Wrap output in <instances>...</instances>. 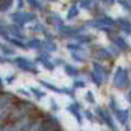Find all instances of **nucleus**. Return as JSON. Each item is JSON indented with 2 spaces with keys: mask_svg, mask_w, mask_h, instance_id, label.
Returning <instances> with one entry per match:
<instances>
[{
  "mask_svg": "<svg viewBox=\"0 0 131 131\" xmlns=\"http://www.w3.org/2000/svg\"><path fill=\"white\" fill-rule=\"evenodd\" d=\"M113 83L118 89L126 88L128 85V70L125 67H118L113 75Z\"/></svg>",
  "mask_w": 131,
  "mask_h": 131,
  "instance_id": "nucleus-1",
  "label": "nucleus"
},
{
  "mask_svg": "<svg viewBox=\"0 0 131 131\" xmlns=\"http://www.w3.org/2000/svg\"><path fill=\"white\" fill-rule=\"evenodd\" d=\"M10 20L13 21V24L18 28H23L25 24H29L31 21L36 20L34 13H25V12H15L10 15Z\"/></svg>",
  "mask_w": 131,
  "mask_h": 131,
  "instance_id": "nucleus-2",
  "label": "nucleus"
},
{
  "mask_svg": "<svg viewBox=\"0 0 131 131\" xmlns=\"http://www.w3.org/2000/svg\"><path fill=\"white\" fill-rule=\"evenodd\" d=\"M15 63L17 64V67L23 71H28V72H37L36 64L33 63L31 60L24 58V57H17L15 58Z\"/></svg>",
  "mask_w": 131,
  "mask_h": 131,
  "instance_id": "nucleus-3",
  "label": "nucleus"
},
{
  "mask_svg": "<svg viewBox=\"0 0 131 131\" xmlns=\"http://www.w3.org/2000/svg\"><path fill=\"white\" fill-rule=\"evenodd\" d=\"M41 84H42L43 86H46L47 89H50V91H52V92H55V93H68V94L73 96V92H72V91L63 89V88H58V86H55V85L51 84V83H47V81H41Z\"/></svg>",
  "mask_w": 131,
  "mask_h": 131,
  "instance_id": "nucleus-4",
  "label": "nucleus"
},
{
  "mask_svg": "<svg viewBox=\"0 0 131 131\" xmlns=\"http://www.w3.org/2000/svg\"><path fill=\"white\" fill-rule=\"evenodd\" d=\"M93 72H94L96 75L100 76L102 81H105V80L107 79V72L105 71V68L102 67V66H101L100 63H97V62L93 63Z\"/></svg>",
  "mask_w": 131,
  "mask_h": 131,
  "instance_id": "nucleus-5",
  "label": "nucleus"
},
{
  "mask_svg": "<svg viewBox=\"0 0 131 131\" xmlns=\"http://www.w3.org/2000/svg\"><path fill=\"white\" fill-rule=\"evenodd\" d=\"M114 46L117 47V50H121V51H126L128 49L127 42L122 37H114Z\"/></svg>",
  "mask_w": 131,
  "mask_h": 131,
  "instance_id": "nucleus-6",
  "label": "nucleus"
},
{
  "mask_svg": "<svg viewBox=\"0 0 131 131\" xmlns=\"http://www.w3.org/2000/svg\"><path fill=\"white\" fill-rule=\"evenodd\" d=\"M68 112H71L76 118H78V122L81 123L83 117H81V114H80V106H79L78 104H71V105H68Z\"/></svg>",
  "mask_w": 131,
  "mask_h": 131,
  "instance_id": "nucleus-7",
  "label": "nucleus"
},
{
  "mask_svg": "<svg viewBox=\"0 0 131 131\" xmlns=\"http://www.w3.org/2000/svg\"><path fill=\"white\" fill-rule=\"evenodd\" d=\"M118 25H119V29H121L122 33H125L126 36L130 34V23L126 18H119L118 20Z\"/></svg>",
  "mask_w": 131,
  "mask_h": 131,
  "instance_id": "nucleus-8",
  "label": "nucleus"
},
{
  "mask_svg": "<svg viewBox=\"0 0 131 131\" xmlns=\"http://www.w3.org/2000/svg\"><path fill=\"white\" fill-rule=\"evenodd\" d=\"M93 55L98 59H109L110 58V54L107 52V49H97L94 52H93Z\"/></svg>",
  "mask_w": 131,
  "mask_h": 131,
  "instance_id": "nucleus-9",
  "label": "nucleus"
},
{
  "mask_svg": "<svg viewBox=\"0 0 131 131\" xmlns=\"http://www.w3.org/2000/svg\"><path fill=\"white\" fill-rule=\"evenodd\" d=\"M64 71L67 75H70L71 78H76V76L79 75V70L72 64H64Z\"/></svg>",
  "mask_w": 131,
  "mask_h": 131,
  "instance_id": "nucleus-10",
  "label": "nucleus"
},
{
  "mask_svg": "<svg viewBox=\"0 0 131 131\" xmlns=\"http://www.w3.org/2000/svg\"><path fill=\"white\" fill-rule=\"evenodd\" d=\"M98 113H100V115L102 117V119H104V122L105 123H107L110 127H113L114 128V125H113V121H112V118H110V115H109V113L106 112V110H104V109H98Z\"/></svg>",
  "mask_w": 131,
  "mask_h": 131,
  "instance_id": "nucleus-11",
  "label": "nucleus"
},
{
  "mask_svg": "<svg viewBox=\"0 0 131 131\" xmlns=\"http://www.w3.org/2000/svg\"><path fill=\"white\" fill-rule=\"evenodd\" d=\"M26 47H29V49H41L42 47V41L38 39V38H31V39L28 41Z\"/></svg>",
  "mask_w": 131,
  "mask_h": 131,
  "instance_id": "nucleus-12",
  "label": "nucleus"
},
{
  "mask_svg": "<svg viewBox=\"0 0 131 131\" xmlns=\"http://www.w3.org/2000/svg\"><path fill=\"white\" fill-rule=\"evenodd\" d=\"M115 115L118 118V121L121 123H125L127 119H128V110H117Z\"/></svg>",
  "mask_w": 131,
  "mask_h": 131,
  "instance_id": "nucleus-13",
  "label": "nucleus"
},
{
  "mask_svg": "<svg viewBox=\"0 0 131 131\" xmlns=\"http://www.w3.org/2000/svg\"><path fill=\"white\" fill-rule=\"evenodd\" d=\"M78 15H79V7H78V5L70 7L68 12H67V18H68V20H72V18H75Z\"/></svg>",
  "mask_w": 131,
  "mask_h": 131,
  "instance_id": "nucleus-14",
  "label": "nucleus"
},
{
  "mask_svg": "<svg viewBox=\"0 0 131 131\" xmlns=\"http://www.w3.org/2000/svg\"><path fill=\"white\" fill-rule=\"evenodd\" d=\"M42 47L45 49L46 51H49V52H51V51H55V50H57L55 43H54L51 39H50V41H46V42H42Z\"/></svg>",
  "mask_w": 131,
  "mask_h": 131,
  "instance_id": "nucleus-15",
  "label": "nucleus"
},
{
  "mask_svg": "<svg viewBox=\"0 0 131 131\" xmlns=\"http://www.w3.org/2000/svg\"><path fill=\"white\" fill-rule=\"evenodd\" d=\"M12 0H2L0 2V12H7L12 7Z\"/></svg>",
  "mask_w": 131,
  "mask_h": 131,
  "instance_id": "nucleus-16",
  "label": "nucleus"
},
{
  "mask_svg": "<svg viewBox=\"0 0 131 131\" xmlns=\"http://www.w3.org/2000/svg\"><path fill=\"white\" fill-rule=\"evenodd\" d=\"M72 58L78 62H85L86 60V54L85 51H79V52H72Z\"/></svg>",
  "mask_w": 131,
  "mask_h": 131,
  "instance_id": "nucleus-17",
  "label": "nucleus"
},
{
  "mask_svg": "<svg viewBox=\"0 0 131 131\" xmlns=\"http://www.w3.org/2000/svg\"><path fill=\"white\" fill-rule=\"evenodd\" d=\"M67 49L71 50L72 52H79V51H85L84 47L80 45V43H68L67 45Z\"/></svg>",
  "mask_w": 131,
  "mask_h": 131,
  "instance_id": "nucleus-18",
  "label": "nucleus"
},
{
  "mask_svg": "<svg viewBox=\"0 0 131 131\" xmlns=\"http://www.w3.org/2000/svg\"><path fill=\"white\" fill-rule=\"evenodd\" d=\"M91 39H92V37L91 36H88V34H78L76 36V41H78L80 45H83V43H88V42H91Z\"/></svg>",
  "mask_w": 131,
  "mask_h": 131,
  "instance_id": "nucleus-19",
  "label": "nucleus"
},
{
  "mask_svg": "<svg viewBox=\"0 0 131 131\" xmlns=\"http://www.w3.org/2000/svg\"><path fill=\"white\" fill-rule=\"evenodd\" d=\"M93 3H94V0H79L80 8L83 9H91L93 7Z\"/></svg>",
  "mask_w": 131,
  "mask_h": 131,
  "instance_id": "nucleus-20",
  "label": "nucleus"
},
{
  "mask_svg": "<svg viewBox=\"0 0 131 131\" xmlns=\"http://www.w3.org/2000/svg\"><path fill=\"white\" fill-rule=\"evenodd\" d=\"M0 36L5 39H9V33H8V29H7V25H4L2 21H0Z\"/></svg>",
  "mask_w": 131,
  "mask_h": 131,
  "instance_id": "nucleus-21",
  "label": "nucleus"
},
{
  "mask_svg": "<svg viewBox=\"0 0 131 131\" xmlns=\"http://www.w3.org/2000/svg\"><path fill=\"white\" fill-rule=\"evenodd\" d=\"M0 50H2L7 57H8V55H13V54H15V50L10 49V47L7 46V45H4V43H0Z\"/></svg>",
  "mask_w": 131,
  "mask_h": 131,
  "instance_id": "nucleus-22",
  "label": "nucleus"
},
{
  "mask_svg": "<svg viewBox=\"0 0 131 131\" xmlns=\"http://www.w3.org/2000/svg\"><path fill=\"white\" fill-rule=\"evenodd\" d=\"M30 91H31V93L34 94L38 100H41V98H43L45 97V92H42V91H39V89H37V88H34V86H30Z\"/></svg>",
  "mask_w": 131,
  "mask_h": 131,
  "instance_id": "nucleus-23",
  "label": "nucleus"
},
{
  "mask_svg": "<svg viewBox=\"0 0 131 131\" xmlns=\"http://www.w3.org/2000/svg\"><path fill=\"white\" fill-rule=\"evenodd\" d=\"M31 31H36V33H45V26H43L41 23H38V24H36V25H33V26H30L29 28Z\"/></svg>",
  "mask_w": 131,
  "mask_h": 131,
  "instance_id": "nucleus-24",
  "label": "nucleus"
},
{
  "mask_svg": "<svg viewBox=\"0 0 131 131\" xmlns=\"http://www.w3.org/2000/svg\"><path fill=\"white\" fill-rule=\"evenodd\" d=\"M91 79H92V81H93L96 85H101V84L104 83V81L101 80V78H100V76H98V75H96L93 71L91 72Z\"/></svg>",
  "mask_w": 131,
  "mask_h": 131,
  "instance_id": "nucleus-25",
  "label": "nucleus"
},
{
  "mask_svg": "<svg viewBox=\"0 0 131 131\" xmlns=\"http://www.w3.org/2000/svg\"><path fill=\"white\" fill-rule=\"evenodd\" d=\"M9 41L12 42L13 45H16L17 47H20V49H28V47H26V45H25V43H24L23 41H21V39H15V38H9Z\"/></svg>",
  "mask_w": 131,
  "mask_h": 131,
  "instance_id": "nucleus-26",
  "label": "nucleus"
},
{
  "mask_svg": "<svg viewBox=\"0 0 131 131\" xmlns=\"http://www.w3.org/2000/svg\"><path fill=\"white\" fill-rule=\"evenodd\" d=\"M26 3H28L30 7L36 8V9H41V8H42V5H41V3L38 2V0H26Z\"/></svg>",
  "mask_w": 131,
  "mask_h": 131,
  "instance_id": "nucleus-27",
  "label": "nucleus"
},
{
  "mask_svg": "<svg viewBox=\"0 0 131 131\" xmlns=\"http://www.w3.org/2000/svg\"><path fill=\"white\" fill-rule=\"evenodd\" d=\"M37 60L42 64V63H45V62L50 60V55H49V54H39L38 58H37Z\"/></svg>",
  "mask_w": 131,
  "mask_h": 131,
  "instance_id": "nucleus-28",
  "label": "nucleus"
},
{
  "mask_svg": "<svg viewBox=\"0 0 131 131\" xmlns=\"http://www.w3.org/2000/svg\"><path fill=\"white\" fill-rule=\"evenodd\" d=\"M9 98L7 97V96H3V97H0V109L2 107H5V106H8L9 105Z\"/></svg>",
  "mask_w": 131,
  "mask_h": 131,
  "instance_id": "nucleus-29",
  "label": "nucleus"
},
{
  "mask_svg": "<svg viewBox=\"0 0 131 131\" xmlns=\"http://www.w3.org/2000/svg\"><path fill=\"white\" fill-rule=\"evenodd\" d=\"M8 112H9V106H5V107L0 109V121H2L3 118H5V115L8 114Z\"/></svg>",
  "mask_w": 131,
  "mask_h": 131,
  "instance_id": "nucleus-30",
  "label": "nucleus"
},
{
  "mask_svg": "<svg viewBox=\"0 0 131 131\" xmlns=\"http://www.w3.org/2000/svg\"><path fill=\"white\" fill-rule=\"evenodd\" d=\"M86 101H88V102H91V104H94V96H93V93L91 92V91H88V92H86Z\"/></svg>",
  "mask_w": 131,
  "mask_h": 131,
  "instance_id": "nucleus-31",
  "label": "nucleus"
},
{
  "mask_svg": "<svg viewBox=\"0 0 131 131\" xmlns=\"http://www.w3.org/2000/svg\"><path fill=\"white\" fill-rule=\"evenodd\" d=\"M119 4H121L126 10H130V0H119Z\"/></svg>",
  "mask_w": 131,
  "mask_h": 131,
  "instance_id": "nucleus-32",
  "label": "nucleus"
},
{
  "mask_svg": "<svg viewBox=\"0 0 131 131\" xmlns=\"http://www.w3.org/2000/svg\"><path fill=\"white\" fill-rule=\"evenodd\" d=\"M43 66H45V68L46 70H50V71H52L54 68H55V66H54V63H51L50 60H47V62H45V63H42Z\"/></svg>",
  "mask_w": 131,
  "mask_h": 131,
  "instance_id": "nucleus-33",
  "label": "nucleus"
},
{
  "mask_svg": "<svg viewBox=\"0 0 131 131\" xmlns=\"http://www.w3.org/2000/svg\"><path fill=\"white\" fill-rule=\"evenodd\" d=\"M85 86V83L83 80H76L73 83V88H84Z\"/></svg>",
  "mask_w": 131,
  "mask_h": 131,
  "instance_id": "nucleus-34",
  "label": "nucleus"
},
{
  "mask_svg": "<svg viewBox=\"0 0 131 131\" xmlns=\"http://www.w3.org/2000/svg\"><path fill=\"white\" fill-rule=\"evenodd\" d=\"M17 4H18V8H23L25 4H24V0H17Z\"/></svg>",
  "mask_w": 131,
  "mask_h": 131,
  "instance_id": "nucleus-35",
  "label": "nucleus"
},
{
  "mask_svg": "<svg viewBox=\"0 0 131 131\" xmlns=\"http://www.w3.org/2000/svg\"><path fill=\"white\" fill-rule=\"evenodd\" d=\"M47 2H57V0H47Z\"/></svg>",
  "mask_w": 131,
  "mask_h": 131,
  "instance_id": "nucleus-36",
  "label": "nucleus"
}]
</instances>
